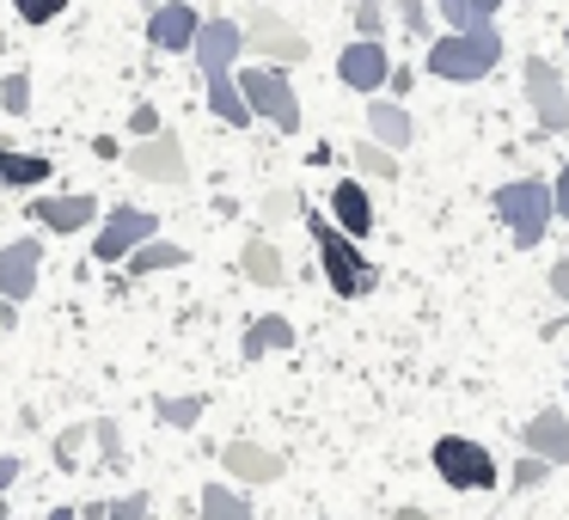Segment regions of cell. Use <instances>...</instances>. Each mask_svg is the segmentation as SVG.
Segmentation results:
<instances>
[{"instance_id":"cell-28","label":"cell","mask_w":569,"mask_h":520,"mask_svg":"<svg viewBox=\"0 0 569 520\" xmlns=\"http://www.w3.org/2000/svg\"><path fill=\"white\" fill-rule=\"evenodd\" d=\"M92 441H99V459H104V466H123V429H117L111 417L92 422Z\"/></svg>"},{"instance_id":"cell-31","label":"cell","mask_w":569,"mask_h":520,"mask_svg":"<svg viewBox=\"0 0 569 520\" xmlns=\"http://www.w3.org/2000/svg\"><path fill=\"white\" fill-rule=\"evenodd\" d=\"M551 459H539V453H527V459H520V466H515V478H508V483H515V490H539V483L545 478H551Z\"/></svg>"},{"instance_id":"cell-8","label":"cell","mask_w":569,"mask_h":520,"mask_svg":"<svg viewBox=\"0 0 569 520\" xmlns=\"http://www.w3.org/2000/svg\"><path fill=\"white\" fill-rule=\"evenodd\" d=\"M520 87H527V104H532L545 136H569V87L545 56H527V62H520Z\"/></svg>"},{"instance_id":"cell-15","label":"cell","mask_w":569,"mask_h":520,"mask_svg":"<svg viewBox=\"0 0 569 520\" xmlns=\"http://www.w3.org/2000/svg\"><path fill=\"white\" fill-rule=\"evenodd\" d=\"M31 221L50 227V233H80V227L99 221V197H31Z\"/></svg>"},{"instance_id":"cell-25","label":"cell","mask_w":569,"mask_h":520,"mask_svg":"<svg viewBox=\"0 0 569 520\" xmlns=\"http://www.w3.org/2000/svg\"><path fill=\"white\" fill-rule=\"evenodd\" d=\"M202 410H209V398H202V392H184V398H153V417H160L166 429H197Z\"/></svg>"},{"instance_id":"cell-19","label":"cell","mask_w":569,"mask_h":520,"mask_svg":"<svg viewBox=\"0 0 569 520\" xmlns=\"http://www.w3.org/2000/svg\"><path fill=\"white\" fill-rule=\"evenodd\" d=\"M239 270H246V282H258V288H282V282H288L282 251H276L263 233H251L246 246H239Z\"/></svg>"},{"instance_id":"cell-43","label":"cell","mask_w":569,"mask_h":520,"mask_svg":"<svg viewBox=\"0 0 569 520\" xmlns=\"http://www.w3.org/2000/svg\"><path fill=\"white\" fill-rule=\"evenodd\" d=\"M141 7H148V13H153V7H166V0H141Z\"/></svg>"},{"instance_id":"cell-33","label":"cell","mask_w":569,"mask_h":520,"mask_svg":"<svg viewBox=\"0 0 569 520\" xmlns=\"http://www.w3.org/2000/svg\"><path fill=\"white\" fill-rule=\"evenodd\" d=\"M398 26L410 38H429V0H398Z\"/></svg>"},{"instance_id":"cell-37","label":"cell","mask_w":569,"mask_h":520,"mask_svg":"<svg viewBox=\"0 0 569 520\" xmlns=\"http://www.w3.org/2000/svg\"><path fill=\"white\" fill-rule=\"evenodd\" d=\"M19 471H26V459H19V453H0V496L19 483Z\"/></svg>"},{"instance_id":"cell-45","label":"cell","mask_w":569,"mask_h":520,"mask_svg":"<svg viewBox=\"0 0 569 520\" xmlns=\"http://www.w3.org/2000/svg\"><path fill=\"white\" fill-rule=\"evenodd\" d=\"M563 50H569V26H563Z\"/></svg>"},{"instance_id":"cell-42","label":"cell","mask_w":569,"mask_h":520,"mask_svg":"<svg viewBox=\"0 0 569 520\" xmlns=\"http://www.w3.org/2000/svg\"><path fill=\"white\" fill-rule=\"evenodd\" d=\"M43 520H80V508H50Z\"/></svg>"},{"instance_id":"cell-10","label":"cell","mask_w":569,"mask_h":520,"mask_svg":"<svg viewBox=\"0 0 569 520\" xmlns=\"http://www.w3.org/2000/svg\"><path fill=\"white\" fill-rule=\"evenodd\" d=\"M123 160H129V172H136V178H148V184H184V178H190L184 141H178L172 129H160V136L136 141V148H129Z\"/></svg>"},{"instance_id":"cell-1","label":"cell","mask_w":569,"mask_h":520,"mask_svg":"<svg viewBox=\"0 0 569 520\" xmlns=\"http://www.w3.org/2000/svg\"><path fill=\"white\" fill-rule=\"evenodd\" d=\"M197 68H202V87H209V111L221 117L227 129H246L251 123V104L239 92L233 62L246 56V26L239 19H202V38H197Z\"/></svg>"},{"instance_id":"cell-17","label":"cell","mask_w":569,"mask_h":520,"mask_svg":"<svg viewBox=\"0 0 569 520\" xmlns=\"http://www.w3.org/2000/svg\"><path fill=\"white\" fill-rule=\"evenodd\" d=\"M331 221L343 227L349 239H368L373 233V197L361 178H337L331 184Z\"/></svg>"},{"instance_id":"cell-13","label":"cell","mask_w":569,"mask_h":520,"mask_svg":"<svg viewBox=\"0 0 569 520\" xmlns=\"http://www.w3.org/2000/svg\"><path fill=\"white\" fill-rule=\"evenodd\" d=\"M38 270H43V246H38V239H13V246H0V294H7V300H31V294H38Z\"/></svg>"},{"instance_id":"cell-2","label":"cell","mask_w":569,"mask_h":520,"mask_svg":"<svg viewBox=\"0 0 569 520\" xmlns=\"http://www.w3.org/2000/svg\"><path fill=\"white\" fill-rule=\"evenodd\" d=\"M307 233L312 246H319V270L325 282H331L337 300H368L373 288H380V263L361 258V239H349L337 221H325V214H307Z\"/></svg>"},{"instance_id":"cell-38","label":"cell","mask_w":569,"mask_h":520,"mask_svg":"<svg viewBox=\"0 0 569 520\" xmlns=\"http://www.w3.org/2000/svg\"><path fill=\"white\" fill-rule=\"evenodd\" d=\"M410 87H417V74H410V68H392V80H386V92H392V99H405Z\"/></svg>"},{"instance_id":"cell-18","label":"cell","mask_w":569,"mask_h":520,"mask_svg":"<svg viewBox=\"0 0 569 520\" xmlns=\"http://www.w3.org/2000/svg\"><path fill=\"white\" fill-rule=\"evenodd\" d=\"M368 136L380 141V148L405 153L410 141H417V123H410V111H405L398 99H373V104H368Z\"/></svg>"},{"instance_id":"cell-40","label":"cell","mask_w":569,"mask_h":520,"mask_svg":"<svg viewBox=\"0 0 569 520\" xmlns=\"http://www.w3.org/2000/svg\"><path fill=\"white\" fill-rule=\"evenodd\" d=\"M80 520H111V502H87V508H80Z\"/></svg>"},{"instance_id":"cell-39","label":"cell","mask_w":569,"mask_h":520,"mask_svg":"<svg viewBox=\"0 0 569 520\" xmlns=\"http://www.w3.org/2000/svg\"><path fill=\"white\" fill-rule=\"evenodd\" d=\"M557 214H563V221H569V160H563V172H557Z\"/></svg>"},{"instance_id":"cell-7","label":"cell","mask_w":569,"mask_h":520,"mask_svg":"<svg viewBox=\"0 0 569 520\" xmlns=\"http://www.w3.org/2000/svg\"><path fill=\"white\" fill-rule=\"evenodd\" d=\"M148 239H160V214H148V209H136V202H123V209H111L104 214V227H99V239H92V258L99 263H129Z\"/></svg>"},{"instance_id":"cell-3","label":"cell","mask_w":569,"mask_h":520,"mask_svg":"<svg viewBox=\"0 0 569 520\" xmlns=\"http://www.w3.org/2000/svg\"><path fill=\"white\" fill-rule=\"evenodd\" d=\"M502 68V31H441L429 43V74L453 80V87H471V80H490Z\"/></svg>"},{"instance_id":"cell-6","label":"cell","mask_w":569,"mask_h":520,"mask_svg":"<svg viewBox=\"0 0 569 520\" xmlns=\"http://www.w3.org/2000/svg\"><path fill=\"white\" fill-rule=\"evenodd\" d=\"M239 92H246L251 117H263L270 129H282V136L300 129V92H295V80H288V68H276V62L246 68V74H239Z\"/></svg>"},{"instance_id":"cell-24","label":"cell","mask_w":569,"mask_h":520,"mask_svg":"<svg viewBox=\"0 0 569 520\" xmlns=\"http://www.w3.org/2000/svg\"><path fill=\"white\" fill-rule=\"evenodd\" d=\"M184 258H190V251H184V246H172V239H148V246H141L136 258H129V276H160V270H178Z\"/></svg>"},{"instance_id":"cell-23","label":"cell","mask_w":569,"mask_h":520,"mask_svg":"<svg viewBox=\"0 0 569 520\" xmlns=\"http://www.w3.org/2000/svg\"><path fill=\"white\" fill-rule=\"evenodd\" d=\"M349 160H356V178H368V184H392V178H398V153L380 148V141L349 148Z\"/></svg>"},{"instance_id":"cell-26","label":"cell","mask_w":569,"mask_h":520,"mask_svg":"<svg viewBox=\"0 0 569 520\" xmlns=\"http://www.w3.org/2000/svg\"><path fill=\"white\" fill-rule=\"evenodd\" d=\"M202 520H258V514H251V502L239 490L209 483V490H202Z\"/></svg>"},{"instance_id":"cell-9","label":"cell","mask_w":569,"mask_h":520,"mask_svg":"<svg viewBox=\"0 0 569 520\" xmlns=\"http://www.w3.org/2000/svg\"><path fill=\"white\" fill-rule=\"evenodd\" d=\"M246 50L258 56V62H276V68H300L312 56L307 38H300L282 13H270V7H258V13L246 19Z\"/></svg>"},{"instance_id":"cell-29","label":"cell","mask_w":569,"mask_h":520,"mask_svg":"<svg viewBox=\"0 0 569 520\" xmlns=\"http://www.w3.org/2000/svg\"><path fill=\"white\" fill-rule=\"evenodd\" d=\"M13 13L26 19V26H56V19L68 13V0H13Z\"/></svg>"},{"instance_id":"cell-32","label":"cell","mask_w":569,"mask_h":520,"mask_svg":"<svg viewBox=\"0 0 569 520\" xmlns=\"http://www.w3.org/2000/svg\"><path fill=\"white\" fill-rule=\"evenodd\" d=\"M87 422H74V429H62V441H56V466H62V471H74L80 466V447H87Z\"/></svg>"},{"instance_id":"cell-4","label":"cell","mask_w":569,"mask_h":520,"mask_svg":"<svg viewBox=\"0 0 569 520\" xmlns=\"http://www.w3.org/2000/svg\"><path fill=\"white\" fill-rule=\"evenodd\" d=\"M496 214H502V227L515 233V246L532 251L545 239V227H551V214H557V190L539 184V178H515V184L496 190Z\"/></svg>"},{"instance_id":"cell-30","label":"cell","mask_w":569,"mask_h":520,"mask_svg":"<svg viewBox=\"0 0 569 520\" xmlns=\"http://www.w3.org/2000/svg\"><path fill=\"white\" fill-rule=\"evenodd\" d=\"M356 38H386V7L380 0H356Z\"/></svg>"},{"instance_id":"cell-22","label":"cell","mask_w":569,"mask_h":520,"mask_svg":"<svg viewBox=\"0 0 569 520\" xmlns=\"http://www.w3.org/2000/svg\"><path fill=\"white\" fill-rule=\"evenodd\" d=\"M295 343V324L282 319V312H263V319H251L246 324V361H258V356H276V349H288Z\"/></svg>"},{"instance_id":"cell-41","label":"cell","mask_w":569,"mask_h":520,"mask_svg":"<svg viewBox=\"0 0 569 520\" xmlns=\"http://www.w3.org/2000/svg\"><path fill=\"white\" fill-rule=\"evenodd\" d=\"M392 520H435V514H429V508H398Z\"/></svg>"},{"instance_id":"cell-35","label":"cell","mask_w":569,"mask_h":520,"mask_svg":"<svg viewBox=\"0 0 569 520\" xmlns=\"http://www.w3.org/2000/svg\"><path fill=\"white\" fill-rule=\"evenodd\" d=\"M160 111H153V104H136V111H129V136L136 141H148V136H160Z\"/></svg>"},{"instance_id":"cell-5","label":"cell","mask_w":569,"mask_h":520,"mask_svg":"<svg viewBox=\"0 0 569 520\" xmlns=\"http://www.w3.org/2000/svg\"><path fill=\"white\" fill-rule=\"evenodd\" d=\"M429 459H435V478H441L447 490H466V496L496 490V478H502L496 453H490L483 441H471V434H441Z\"/></svg>"},{"instance_id":"cell-11","label":"cell","mask_w":569,"mask_h":520,"mask_svg":"<svg viewBox=\"0 0 569 520\" xmlns=\"http://www.w3.org/2000/svg\"><path fill=\"white\" fill-rule=\"evenodd\" d=\"M197 38H202V13L190 7V0H166V7H153V13H148V43L160 56L197 50Z\"/></svg>"},{"instance_id":"cell-44","label":"cell","mask_w":569,"mask_h":520,"mask_svg":"<svg viewBox=\"0 0 569 520\" xmlns=\"http://www.w3.org/2000/svg\"><path fill=\"white\" fill-rule=\"evenodd\" d=\"M0 520H7V496H0Z\"/></svg>"},{"instance_id":"cell-27","label":"cell","mask_w":569,"mask_h":520,"mask_svg":"<svg viewBox=\"0 0 569 520\" xmlns=\"http://www.w3.org/2000/svg\"><path fill=\"white\" fill-rule=\"evenodd\" d=\"M0 104H7V117H26L31 111V74H26V68H13V74L0 80Z\"/></svg>"},{"instance_id":"cell-21","label":"cell","mask_w":569,"mask_h":520,"mask_svg":"<svg viewBox=\"0 0 569 520\" xmlns=\"http://www.w3.org/2000/svg\"><path fill=\"white\" fill-rule=\"evenodd\" d=\"M435 13H441L447 31H490L502 0H435Z\"/></svg>"},{"instance_id":"cell-14","label":"cell","mask_w":569,"mask_h":520,"mask_svg":"<svg viewBox=\"0 0 569 520\" xmlns=\"http://www.w3.org/2000/svg\"><path fill=\"white\" fill-rule=\"evenodd\" d=\"M520 447H527V453H539V459H551V466H569V417L557 404L532 410L527 429H520Z\"/></svg>"},{"instance_id":"cell-12","label":"cell","mask_w":569,"mask_h":520,"mask_svg":"<svg viewBox=\"0 0 569 520\" xmlns=\"http://www.w3.org/2000/svg\"><path fill=\"white\" fill-rule=\"evenodd\" d=\"M337 80H343L349 92H386V80H392V56H386L380 38H356L343 56H337Z\"/></svg>"},{"instance_id":"cell-16","label":"cell","mask_w":569,"mask_h":520,"mask_svg":"<svg viewBox=\"0 0 569 520\" xmlns=\"http://www.w3.org/2000/svg\"><path fill=\"white\" fill-rule=\"evenodd\" d=\"M221 466L233 471L239 483H276L288 459L276 453V447H263V441H227L221 447Z\"/></svg>"},{"instance_id":"cell-34","label":"cell","mask_w":569,"mask_h":520,"mask_svg":"<svg viewBox=\"0 0 569 520\" xmlns=\"http://www.w3.org/2000/svg\"><path fill=\"white\" fill-rule=\"evenodd\" d=\"M295 209H300V202H295V190H270V197H263V221H270V227L295 221Z\"/></svg>"},{"instance_id":"cell-20","label":"cell","mask_w":569,"mask_h":520,"mask_svg":"<svg viewBox=\"0 0 569 520\" xmlns=\"http://www.w3.org/2000/svg\"><path fill=\"white\" fill-rule=\"evenodd\" d=\"M50 172H56V166L43 160V153H19V148L0 141V190H38Z\"/></svg>"},{"instance_id":"cell-36","label":"cell","mask_w":569,"mask_h":520,"mask_svg":"<svg viewBox=\"0 0 569 520\" xmlns=\"http://www.w3.org/2000/svg\"><path fill=\"white\" fill-rule=\"evenodd\" d=\"M551 300H557V307H569V258L551 263Z\"/></svg>"}]
</instances>
